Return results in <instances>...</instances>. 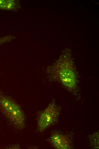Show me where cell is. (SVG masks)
<instances>
[{
	"mask_svg": "<svg viewBox=\"0 0 99 149\" xmlns=\"http://www.w3.org/2000/svg\"><path fill=\"white\" fill-rule=\"evenodd\" d=\"M70 63H59L48 68L47 70L51 79L73 91L77 88V75L75 68Z\"/></svg>",
	"mask_w": 99,
	"mask_h": 149,
	"instance_id": "obj_1",
	"label": "cell"
},
{
	"mask_svg": "<svg viewBox=\"0 0 99 149\" xmlns=\"http://www.w3.org/2000/svg\"><path fill=\"white\" fill-rule=\"evenodd\" d=\"M0 110L17 128L22 130L24 128L25 114L20 105L12 98L0 94Z\"/></svg>",
	"mask_w": 99,
	"mask_h": 149,
	"instance_id": "obj_2",
	"label": "cell"
},
{
	"mask_svg": "<svg viewBox=\"0 0 99 149\" xmlns=\"http://www.w3.org/2000/svg\"><path fill=\"white\" fill-rule=\"evenodd\" d=\"M61 110L53 99L47 107L38 113L37 128L42 132L51 126L57 123Z\"/></svg>",
	"mask_w": 99,
	"mask_h": 149,
	"instance_id": "obj_3",
	"label": "cell"
},
{
	"mask_svg": "<svg viewBox=\"0 0 99 149\" xmlns=\"http://www.w3.org/2000/svg\"><path fill=\"white\" fill-rule=\"evenodd\" d=\"M48 141L55 149H70L72 148L71 141L69 137L57 132H52Z\"/></svg>",
	"mask_w": 99,
	"mask_h": 149,
	"instance_id": "obj_4",
	"label": "cell"
},
{
	"mask_svg": "<svg viewBox=\"0 0 99 149\" xmlns=\"http://www.w3.org/2000/svg\"><path fill=\"white\" fill-rule=\"evenodd\" d=\"M92 146L95 148H99V133L96 132L92 135L90 138Z\"/></svg>",
	"mask_w": 99,
	"mask_h": 149,
	"instance_id": "obj_5",
	"label": "cell"
},
{
	"mask_svg": "<svg viewBox=\"0 0 99 149\" xmlns=\"http://www.w3.org/2000/svg\"><path fill=\"white\" fill-rule=\"evenodd\" d=\"M20 148L19 145H12L11 146H10L8 147H7V148L9 149H19Z\"/></svg>",
	"mask_w": 99,
	"mask_h": 149,
	"instance_id": "obj_6",
	"label": "cell"
},
{
	"mask_svg": "<svg viewBox=\"0 0 99 149\" xmlns=\"http://www.w3.org/2000/svg\"><path fill=\"white\" fill-rule=\"evenodd\" d=\"M7 38H0V44L6 42L7 40Z\"/></svg>",
	"mask_w": 99,
	"mask_h": 149,
	"instance_id": "obj_7",
	"label": "cell"
}]
</instances>
